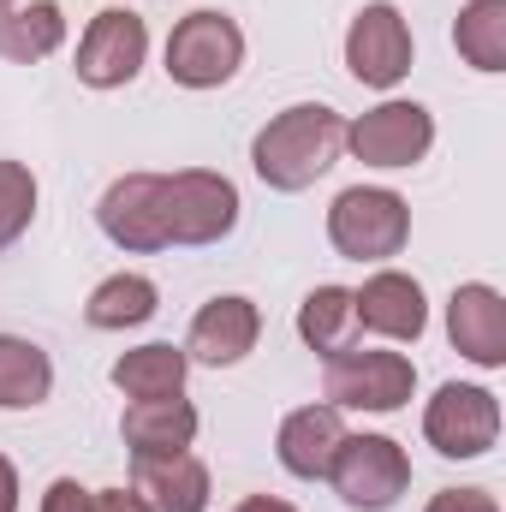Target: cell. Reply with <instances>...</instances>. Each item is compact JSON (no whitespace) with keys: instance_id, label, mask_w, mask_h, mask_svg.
<instances>
[{"instance_id":"52a82bcc","label":"cell","mask_w":506,"mask_h":512,"mask_svg":"<svg viewBox=\"0 0 506 512\" xmlns=\"http://www.w3.org/2000/svg\"><path fill=\"white\" fill-rule=\"evenodd\" d=\"M423 441L441 459H483L501 441V399L477 382H441L423 405Z\"/></svg>"},{"instance_id":"6da1fadb","label":"cell","mask_w":506,"mask_h":512,"mask_svg":"<svg viewBox=\"0 0 506 512\" xmlns=\"http://www.w3.org/2000/svg\"><path fill=\"white\" fill-rule=\"evenodd\" d=\"M239 185L227 173L209 167H185V173H126L102 191L96 203V227L131 256L155 251H197V245H221L239 227Z\"/></svg>"},{"instance_id":"4fadbf2b","label":"cell","mask_w":506,"mask_h":512,"mask_svg":"<svg viewBox=\"0 0 506 512\" xmlns=\"http://www.w3.org/2000/svg\"><path fill=\"white\" fill-rule=\"evenodd\" d=\"M352 310H358V328H370L381 340H423V328H429V298H423V286L411 280V274H399V268H376L358 292H352Z\"/></svg>"},{"instance_id":"f1b7e54d","label":"cell","mask_w":506,"mask_h":512,"mask_svg":"<svg viewBox=\"0 0 506 512\" xmlns=\"http://www.w3.org/2000/svg\"><path fill=\"white\" fill-rule=\"evenodd\" d=\"M12 6H18V0H0V18H6V12H12Z\"/></svg>"},{"instance_id":"ffe728a7","label":"cell","mask_w":506,"mask_h":512,"mask_svg":"<svg viewBox=\"0 0 506 512\" xmlns=\"http://www.w3.org/2000/svg\"><path fill=\"white\" fill-rule=\"evenodd\" d=\"M54 393V364L36 340L0 334V411H36Z\"/></svg>"},{"instance_id":"3957f363","label":"cell","mask_w":506,"mask_h":512,"mask_svg":"<svg viewBox=\"0 0 506 512\" xmlns=\"http://www.w3.org/2000/svg\"><path fill=\"white\" fill-rule=\"evenodd\" d=\"M411 239V203L387 185H352L328 209V245L352 262H387Z\"/></svg>"},{"instance_id":"4316f807","label":"cell","mask_w":506,"mask_h":512,"mask_svg":"<svg viewBox=\"0 0 506 512\" xmlns=\"http://www.w3.org/2000/svg\"><path fill=\"white\" fill-rule=\"evenodd\" d=\"M0 512H18V471L6 453H0Z\"/></svg>"},{"instance_id":"ba28073f","label":"cell","mask_w":506,"mask_h":512,"mask_svg":"<svg viewBox=\"0 0 506 512\" xmlns=\"http://www.w3.org/2000/svg\"><path fill=\"white\" fill-rule=\"evenodd\" d=\"M346 149L364 161V167H417L429 149H435V114L423 108V102H405V96H393V102H376L370 114H358L352 126H346Z\"/></svg>"},{"instance_id":"484cf974","label":"cell","mask_w":506,"mask_h":512,"mask_svg":"<svg viewBox=\"0 0 506 512\" xmlns=\"http://www.w3.org/2000/svg\"><path fill=\"white\" fill-rule=\"evenodd\" d=\"M90 512H149L131 489H90Z\"/></svg>"},{"instance_id":"44dd1931","label":"cell","mask_w":506,"mask_h":512,"mask_svg":"<svg viewBox=\"0 0 506 512\" xmlns=\"http://www.w3.org/2000/svg\"><path fill=\"white\" fill-rule=\"evenodd\" d=\"M358 334V310H352V286H316L304 304H298V340L316 352V358H334L346 352Z\"/></svg>"},{"instance_id":"9c48e42d","label":"cell","mask_w":506,"mask_h":512,"mask_svg":"<svg viewBox=\"0 0 506 512\" xmlns=\"http://www.w3.org/2000/svg\"><path fill=\"white\" fill-rule=\"evenodd\" d=\"M411 24H405V12L393 6V0H370L358 18H352V30H346V72L364 84V90H393V84H405V72H411Z\"/></svg>"},{"instance_id":"d6986e66","label":"cell","mask_w":506,"mask_h":512,"mask_svg":"<svg viewBox=\"0 0 506 512\" xmlns=\"http://www.w3.org/2000/svg\"><path fill=\"white\" fill-rule=\"evenodd\" d=\"M155 310H161V292H155L149 274H108V280L90 292L84 322L102 328V334H120V328H143Z\"/></svg>"},{"instance_id":"e0dca14e","label":"cell","mask_w":506,"mask_h":512,"mask_svg":"<svg viewBox=\"0 0 506 512\" xmlns=\"http://www.w3.org/2000/svg\"><path fill=\"white\" fill-rule=\"evenodd\" d=\"M185 376H191V358H185V346H167V340H149L114 364V387L126 399H179Z\"/></svg>"},{"instance_id":"30bf717a","label":"cell","mask_w":506,"mask_h":512,"mask_svg":"<svg viewBox=\"0 0 506 512\" xmlns=\"http://www.w3.org/2000/svg\"><path fill=\"white\" fill-rule=\"evenodd\" d=\"M143 60H149V24L137 12H126V6H108V12L90 18L72 72L90 90H120V84H131L143 72Z\"/></svg>"},{"instance_id":"9a60e30c","label":"cell","mask_w":506,"mask_h":512,"mask_svg":"<svg viewBox=\"0 0 506 512\" xmlns=\"http://www.w3.org/2000/svg\"><path fill=\"white\" fill-rule=\"evenodd\" d=\"M131 495L149 512H209V465L191 447L161 459H131Z\"/></svg>"},{"instance_id":"83f0119b","label":"cell","mask_w":506,"mask_h":512,"mask_svg":"<svg viewBox=\"0 0 506 512\" xmlns=\"http://www.w3.org/2000/svg\"><path fill=\"white\" fill-rule=\"evenodd\" d=\"M233 512H298V507H292V501H280V495H245Z\"/></svg>"},{"instance_id":"ac0fdd59","label":"cell","mask_w":506,"mask_h":512,"mask_svg":"<svg viewBox=\"0 0 506 512\" xmlns=\"http://www.w3.org/2000/svg\"><path fill=\"white\" fill-rule=\"evenodd\" d=\"M66 42V12H60V0H18L6 18H0V60H12V66H36V60H48L54 48Z\"/></svg>"},{"instance_id":"2e32d148","label":"cell","mask_w":506,"mask_h":512,"mask_svg":"<svg viewBox=\"0 0 506 512\" xmlns=\"http://www.w3.org/2000/svg\"><path fill=\"white\" fill-rule=\"evenodd\" d=\"M120 435H126L131 459H161V453H185L197 441V405L179 393V399H131L126 417H120Z\"/></svg>"},{"instance_id":"603a6c76","label":"cell","mask_w":506,"mask_h":512,"mask_svg":"<svg viewBox=\"0 0 506 512\" xmlns=\"http://www.w3.org/2000/svg\"><path fill=\"white\" fill-rule=\"evenodd\" d=\"M36 221V173L24 161H0V251H12Z\"/></svg>"},{"instance_id":"8992f818","label":"cell","mask_w":506,"mask_h":512,"mask_svg":"<svg viewBox=\"0 0 506 512\" xmlns=\"http://www.w3.org/2000/svg\"><path fill=\"white\" fill-rule=\"evenodd\" d=\"M328 483L352 512H387L411 489V459L393 435H346L328 465Z\"/></svg>"},{"instance_id":"5b68a950","label":"cell","mask_w":506,"mask_h":512,"mask_svg":"<svg viewBox=\"0 0 506 512\" xmlns=\"http://www.w3.org/2000/svg\"><path fill=\"white\" fill-rule=\"evenodd\" d=\"M328 370H322V393H328V405L334 411H399V405H411V393H417V364L405 358V352H376V346H346V352H334V358H322Z\"/></svg>"},{"instance_id":"d4e9b609","label":"cell","mask_w":506,"mask_h":512,"mask_svg":"<svg viewBox=\"0 0 506 512\" xmlns=\"http://www.w3.org/2000/svg\"><path fill=\"white\" fill-rule=\"evenodd\" d=\"M42 512H90V489L78 477H54L42 495Z\"/></svg>"},{"instance_id":"cb8c5ba5","label":"cell","mask_w":506,"mask_h":512,"mask_svg":"<svg viewBox=\"0 0 506 512\" xmlns=\"http://www.w3.org/2000/svg\"><path fill=\"white\" fill-rule=\"evenodd\" d=\"M423 512H501V501L489 489H441V495H429Z\"/></svg>"},{"instance_id":"7c38bea8","label":"cell","mask_w":506,"mask_h":512,"mask_svg":"<svg viewBox=\"0 0 506 512\" xmlns=\"http://www.w3.org/2000/svg\"><path fill=\"white\" fill-rule=\"evenodd\" d=\"M447 340L477 370H501L506 364V298L489 280L453 286V298H447Z\"/></svg>"},{"instance_id":"277c9868","label":"cell","mask_w":506,"mask_h":512,"mask_svg":"<svg viewBox=\"0 0 506 512\" xmlns=\"http://www.w3.org/2000/svg\"><path fill=\"white\" fill-rule=\"evenodd\" d=\"M239 66H245V30L227 12L197 6V12H185L173 24V36H167V78L179 90H221V84L239 78Z\"/></svg>"},{"instance_id":"7402d4cb","label":"cell","mask_w":506,"mask_h":512,"mask_svg":"<svg viewBox=\"0 0 506 512\" xmlns=\"http://www.w3.org/2000/svg\"><path fill=\"white\" fill-rule=\"evenodd\" d=\"M453 48L477 72H506V0H465L453 24Z\"/></svg>"},{"instance_id":"5bb4252c","label":"cell","mask_w":506,"mask_h":512,"mask_svg":"<svg viewBox=\"0 0 506 512\" xmlns=\"http://www.w3.org/2000/svg\"><path fill=\"white\" fill-rule=\"evenodd\" d=\"M340 441H346V417L334 405H298V411L280 417L274 453H280V465L298 483H322L328 465H334V453H340Z\"/></svg>"},{"instance_id":"7a4b0ae2","label":"cell","mask_w":506,"mask_h":512,"mask_svg":"<svg viewBox=\"0 0 506 512\" xmlns=\"http://www.w3.org/2000/svg\"><path fill=\"white\" fill-rule=\"evenodd\" d=\"M346 149V120L328 102H298L286 114H274L256 131L251 143V167L268 191H310Z\"/></svg>"},{"instance_id":"8fae6325","label":"cell","mask_w":506,"mask_h":512,"mask_svg":"<svg viewBox=\"0 0 506 512\" xmlns=\"http://www.w3.org/2000/svg\"><path fill=\"white\" fill-rule=\"evenodd\" d=\"M262 340V310L251 298L227 292V298H209L197 316H191V334H185V358L191 364H209V370H233L245 364Z\"/></svg>"}]
</instances>
